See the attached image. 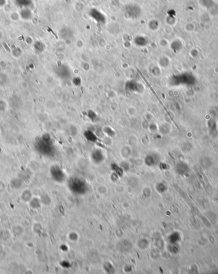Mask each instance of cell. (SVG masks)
Here are the masks:
<instances>
[{
	"label": "cell",
	"instance_id": "obj_2",
	"mask_svg": "<svg viewBox=\"0 0 218 274\" xmlns=\"http://www.w3.org/2000/svg\"><path fill=\"white\" fill-rule=\"evenodd\" d=\"M125 89L129 92L140 93L144 91V86L135 80L131 79L126 83Z\"/></svg>",
	"mask_w": 218,
	"mask_h": 274
},
{
	"label": "cell",
	"instance_id": "obj_1",
	"mask_svg": "<svg viewBox=\"0 0 218 274\" xmlns=\"http://www.w3.org/2000/svg\"><path fill=\"white\" fill-rule=\"evenodd\" d=\"M123 14L128 19H135L139 18L142 14V9L139 5L129 3L125 6Z\"/></svg>",
	"mask_w": 218,
	"mask_h": 274
},
{
	"label": "cell",
	"instance_id": "obj_3",
	"mask_svg": "<svg viewBox=\"0 0 218 274\" xmlns=\"http://www.w3.org/2000/svg\"><path fill=\"white\" fill-rule=\"evenodd\" d=\"M58 76L64 79H69L72 76V72L69 66L66 65H62L58 66Z\"/></svg>",
	"mask_w": 218,
	"mask_h": 274
},
{
	"label": "cell",
	"instance_id": "obj_8",
	"mask_svg": "<svg viewBox=\"0 0 218 274\" xmlns=\"http://www.w3.org/2000/svg\"><path fill=\"white\" fill-rule=\"evenodd\" d=\"M170 61L167 56H161L158 60V65L161 68H167L169 66Z\"/></svg>",
	"mask_w": 218,
	"mask_h": 274
},
{
	"label": "cell",
	"instance_id": "obj_5",
	"mask_svg": "<svg viewBox=\"0 0 218 274\" xmlns=\"http://www.w3.org/2000/svg\"><path fill=\"white\" fill-rule=\"evenodd\" d=\"M91 11L94 13V14H96L97 16H91V17L94 19L95 21L100 23H104L105 22V17L104 14H102L100 12H99L97 9H92Z\"/></svg>",
	"mask_w": 218,
	"mask_h": 274
},
{
	"label": "cell",
	"instance_id": "obj_7",
	"mask_svg": "<svg viewBox=\"0 0 218 274\" xmlns=\"http://www.w3.org/2000/svg\"><path fill=\"white\" fill-rule=\"evenodd\" d=\"M147 26H148V28L150 30L154 31H156L158 30V28L160 27V23L158 20L151 19L149 21Z\"/></svg>",
	"mask_w": 218,
	"mask_h": 274
},
{
	"label": "cell",
	"instance_id": "obj_4",
	"mask_svg": "<svg viewBox=\"0 0 218 274\" xmlns=\"http://www.w3.org/2000/svg\"><path fill=\"white\" fill-rule=\"evenodd\" d=\"M133 42L135 45H137L138 47H140V48H142V47H145L148 44V39L142 35H138L137 37H135Z\"/></svg>",
	"mask_w": 218,
	"mask_h": 274
},
{
	"label": "cell",
	"instance_id": "obj_9",
	"mask_svg": "<svg viewBox=\"0 0 218 274\" xmlns=\"http://www.w3.org/2000/svg\"><path fill=\"white\" fill-rule=\"evenodd\" d=\"M151 72L154 76L157 77L159 76L161 74V70L160 69V66H154L153 69H152Z\"/></svg>",
	"mask_w": 218,
	"mask_h": 274
},
{
	"label": "cell",
	"instance_id": "obj_10",
	"mask_svg": "<svg viewBox=\"0 0 218 274\" xmlns=\"http://www.w3.org/2000/svg\"><path fill=\"white\" fill-rule=\"evenodd\" d=\"M29 84H28V83H27V82H26V81H23V83H21V86H22V87L23 88H24V89H27L28 88V86Z\"/></svg>",
	"mask_w": 218,
	"mask_h": 274
},
{
	"label": "cell",
	"instance_id": "obj_6",
	"mask_svg": "<svg viewBox=\"0 0 218 274\" xmlns=\"http://www.w3.org/2000/svg\"><path fill=\"white\" fill-rule=\"evenodd\" d=\"M59 35L61 38L67 41V40H70L72 37L73 33L69 28H64L60 31Z\"/></svg>",
	"mask_w": 218,
	"mask_h": 274
}]
</instances>
